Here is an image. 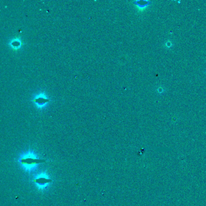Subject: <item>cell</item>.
<instances>
[{"label": "cell", "mask_w": 206, "mask_h": 206, "mask_svg": "<svg viewBox=\"0 0 206 206\" xmlns=\"http://www.w3.org/2000/svg\"><path fill=\"white\" fill-rule=\"evenodd\" d=\"M21 163L24 166H26L27 168H33L37 163H41V160L37 159L33 154H30L22 157Z\"/></svg>", "instance_id": "obj_1"}, {"label": "cell", "mask_w": 206, "mask_h": 206, "mask_svg": "<svg viewBox=\"0 0 206 206\" xmlns=\"http://www.w3.org/2000/svg\"><path fill=\"white\" fill-rule=\"evenodd\" d=\"M51 181V180L49 179L47 175H46L45 174H42V175H39L36 180V183H37V186L41 188L45 187L46 184L50 183Z\"/></svg>", "instance_id": "obj_2"}]
</instances>
